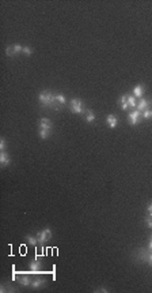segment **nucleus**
<instances>
[{
  "mask_svg": "<svg viewBox=\"0 0 152 293\" xmlns=\"http://www.w3.org/2000/svg\"><path fill=\"white\" fill-rule=\"evenodd\" d=\"M38 100H40V102L45 108H50V109H54V111H58V109L61 108V105L58 104L57 100H56V95L52 94L49 90L41 91L40 95H38Z\"/></svg>",
  "mask_w": 152,
  "mask_h": 293,
  "instance_id": "1",
  "label": "nucleus"
},
{
  "mask_svg": "<svg viewBox=\"0 0 152 293\" xmlns=\"http://www.w3.org/2000/svg\"><path fill=\"white\" fill-rule=\"evenodd\" d=\"M37 239H38V244H45L46 241H49L52 239V230L49 228H45L42 229L41 232H38L37 233Z\"/></svg>",
  "mask_w": 152,
  "mask_h": 293,
  "instance_id": "2",
  "label": "nucleus"
},
{
  "mask_svg": "<svg viewBox=\"0 0 152 293\" xmlns=\"http://www.w3.org/2000/svg\"><path fill=\"white\" fill-rule=\"evenodd\" d=\"M70 109H71V112L78 113V115H80V113L84 112V109H83V102L80 101V100H78V98H72L71 100Z\"/></svg>",
  "mask_w": 152,
  "mask_h": 293,
  "instance_id": "3",
  "label": "nucleus"
},
{
  "mask_svg": "<svg viewBox=\"0 0 152 293\" xmlns=\"http://www.w3.org/2000/svg\"><path fill=\"white\" fill-rule=\"evenodd\" d=\"M141 117H143V112H140V111H137V109H134V111H132V112L129 113V115H128V122L132 124V126H136V124L140 123Z\"/></svg>",
  "mask_w": 152,
  "mask_h": 293,
  "instance_id": "4",
  "label": "nucleus"
},
{
  "mask_svg": "<svg viewBox=\"0 0 152 293\" xmlns=\"http://www.w3.org/2000/svg\"><path fill=\"white\" fill-rule=\"evenodd\" d=\"M41 267H42V262L40 259H34L30 262V270L33 271V273H38V271H41Z\"/></svg>",
  "mask_w": 152,
  "mask_h": 293,
  "instance_id": "5",
  "label": "nucleus"
},
{
  "mask_svg": "<svg viewBox=\"0 0 152 293\" xmlns=\"http://www.w3.org/2000/svg\"><path fill=\"white\" fill-rule=\"evenodd\" d=\"M147 108H150V101L146 100V98H140V101L137 102L136 109H137V111H140V112H144Z\"/></svg>",
  "mask_w": 152,
  "mask_h": 293,
  "instance_id": "6",
  "label": "nucleus"
},
{
  "mask_svg": "<svg viewBox=\"0 0 152 293\" xmlns=\"http://www.w3.org/2000/svg\"><path fill=\"white\" fill-rule=\"evenodd\" d=\"M106 123H108V126L110 127V128H116L117 124H118V119H117L114 115H109L108 117H106Z\"/></svg>",
  "mask_w": 152,
  "mask_h": 293,
  "instance_id": "7",
  "label": "nucleus"
},
{
  "mask_svg": "<svg viewBox=\"0 0 152 293\" xmlns=\"http://www.w3.org/2000/svg\"><path fill=\"white\" fill-rule=\"evenodd\" d=\"M18 282L20 285H23V286H29V285H32V278L29 277V275H26V274H23V275H20V277L18 278Z\"/></svg>",
  "mask_w": 152,
  "mask_h": 293,
  "instance_id": "8",
  "label": "nucleus"
},
{
  "mask_svg": "<svg viewBox=\"0 0 152 293\" xmlns=\"http://www.w3.org/2000/svg\"><path fill=\"white\" fill-rule=\"evenodd\" d=\"M10 156L7 153H4V151H2L0 153V164H2V166H8L10 165Z\"/></svg>",
  "mask_w": 152,
  "mask_h": 293,
  "instance_id": "9",
  "label": "nucleus"
},
{
  "mask_svg": "<svg viewBox=\"0 0 152 293\" xmlns=\"http://www.w3.org/2000/svg\"><path fill=\"white\" fill-rule=\"evenodd\" d=\"M143 93H144V86L137 85L136 87L133 89V95L136 98H143Z\"/></svg>",
  "mask_w": 152,
  "mask_h": 293,
  "instance_id": "10",
  "label": "nucleus"
},
{
  "mask_svg": "<svg viewBox=\"0 0 152 293\" xmlns=\"http://www.w3.org/2000/svg\"><path fill=\"white\" fill-rule=\"evenodd\" d=\"M40 128H50L52 130V120L46 119V117H42L40 120Z\"/></svg>",
  "mask_w": 152,
  "mask_h": 293,
  "instance_id": "11",
  "label": "nucleus"
},
{
  "mask_svg": "<svg viewBox=\"0 0 152 293\" xmlns=\"http://www.w3.org/2000/svg\"><path fill=\"white\" fill-rule=\"evenodd\" d=\"M44 285H46V281L42 280V278H36V280L32 282L33 289H40L41 286H44Z\"/></svg>",
  "mask_w": 152,
  "mask_h": 293,
  "instance_id": "12",
  "label": "nucleus"
},
{
  "mask_svg": "<svg viewBox=\"0 0 152 293\" xmlns=\"http://www.w3.org/2000/svg\"><path fill=\"white\" fill-rule=\"evenodd\" d=\"M50 132H52L50 128H40V136H41V139H48V138L50 136Z\"/></svg>",
  "mask_w": 152,
  "mask_h": 293,
  "instance_id": "13",
  "label": "nucleus"
},
{
  "mask_svg": "<svg viewBox=\"0 0 152 293\" xmlns=\"http://www.w3.org/2000/svg\"><path fill=\"white\" fill-rule=\"evenodd\" d=\"M126 98H128V105H129V108H136L137 106L136 97H134V95H128L126 94Z\"/></svg>",
  "mask_w": 152,
  "mask_h": 293,
  "instance_id": "14",
  "label": "nucleus"
},
{
  "mask_svg": "<svg viewBox=\"0 0 152 293\" xmlns=\"http://www.w3.org/2000/svg\"><path fill=\"white\" fill-rule=\"evenodd\" d=\"M120 104H121V108L124 109V111H126L128 108H129V105H128V98H126V94L122 95V97L120 98Z\"/></svg>",
  "mask_w": 152,
  "mask_h": 293,
  "instance_id": "15",
  "label": "nucleus"
},
{
  "mask_svg": "<svg viewBox=\"0 0 152 293\" xmlns=\"http://www.w3.org/2000/svg\"><path fill=\"white\" fill-rule=\"evenodd\" d=\"M144 224H146L148 228L152 229V213H148V214L144 217Z\"/></svg>",
  "mask_w": 152,
  "mask_h": 293,
  "instance_id": "16",
  "label": "nucleus"
},
{
  "mask_svg": "<svg viewBox=\"0 0 152 293\" xmlns=\"http://www.w3.org/2000/svg\"><path fill=\"white\" fill-rule=\"evenodd\" d=\"M84 113H86V120H87L88 123H92L95 120V115L92 111H86Z\"/></svg>",
  "mask_w": 152,
  "mask_h": 293,
  "instance_id": "17",
  "label": "nucleus"
},
{
  "mask_svg": "<svg viewBox=\"0 0 152 293\" xmlns=\"http://www.w3.org/2000/svg\"><path fill=\"white\" fill-rule=\"evenodd\" d=\"M26 240H27V243H29L30 246H37V244H38L37 236L33 237V236H30V234H27V236H26Z\"/></svg>",
  "mask_w": 152,
  "mask_h": 293,
  "instance_id": "18",
  "label": "nucleus"
},
{
  "mask_svg": "<svg viewBox=\"0 0 152 293\" xmlns=\"http://www.w3.org/2000/svg\"><path fill=\"white\" fill-rule=\"evenodd\" d=\"M15 53H16V52H15V48H14V45H10V47L6 48V55H7V56L11 57V56H14Z\"/></svg>",
  "mask_w": 152,
  "mask_h": 293,
  "instance_id": "19",
  "label": "nucleus"
},
{
  "mask_svg": "<svg viewBox=\"0 0 152 293\" xmlns=\"http://www.w3.org/2000/svg\"><path fill=\"white\" fill-rule=\"evenodd\" d=\"M143 119H147V120H150V119H152V109H150V108H147L146 111L143 112Z\"/></svg>",
  "mask_w": 152,
  "mask_h": 293,
  "instance_id": "20",
  "label": "nucleus"
},
{
  "mask_svg": "<svg viewBox=\"0 0 152 293\" xmlns=\"http://www.w3.org/2000/svg\"><path fill=\"white\" fill-rule=\"evenodd\" d=\"M56 100H57V102H58V104H60L61 106L65 104V97H64L63 94H56Z\"/></svg>",
  "mask_w": 152,
  "mask_h": 293,
  "instance_id": "21",
  "label": "nucleus"
},
{
  "mask_svg": "<svg viewBox=\"0 0 152 293\" xmlns=\"http://www.w3.org/2000/svg\"><path fill=\"white\" fill-rule=\"evenodd\" d=\"M22 53L27 55V56H32V55H33V49L30 47H23V52Z\"/></svg>",
  "mask_w": 152,
  "mask_h": 293,
  "instance_id": "22",
  "label": "nucleus"
},
{
  "mask_svg": "<svg viewBox=\"0 0 152 293\" xmlns=\"http://www.w3.org/2000/svg\"><path fill=\"white\" fill-rule=\"evenodd\" d=\"M0 291L2 292H14V289L11 286H6V285H2L0 286Z\"/></svg>",
  "mask_w": 152,
  "mask_h": 293,
  "instance_id": "23",
  "label": "nucleus"
},
{
  "mask_svg": "<svg viewBox=\"0 0 152 293\" xmlns=\"http://www.w3.org/2000/svg\"><path fill=\"white\" fill-rule=\"evenodd\" d=\"M14 48H15V52H16V53L23 52V47L19 45V44H15V45H14Z\"/></svg>",
  "mask_w": 152,
  "mask_h": 293,
  "instance_id": "24",
  "label": "nucleus"
},
{
  "mask_svg": "<svg viewBox=\"0 0 152 293\" xmlns=\"http://www.w3.org/2000/svg\"><path fill=\"white\" fill-rule=\"evenodd\" d=\"M147 263H150L152 266V251H150V254H148V258H147Z\"/></svg>",
  "mask_w": 152,
  "mask_h": 293,
  "instance_id": "25",
  "label": "nucleus"
},
{
  "mask_svg": "<svg viewBox=\"0 0 152 293\" xmlns=\"http://www.w3.org/2000/svg\"><path fill=\"white\" fill-rule=\"evenodd\" d=\"M4 149H6V140L0 139V150H4Z\"/></svg>",
  "mask_w": 152,
  "mask_h": 293,
  "instance_id": "26",
  "label": "nucleus"
},
{
  "mask_svg": "<svg viewBox=\"0 0 152 293\" xmlns=\"http://www.w3.org/2000/svg\"><path fill=\"white\" fill-rule=\"evenodd\" d=\"M147 210H148V213H152V202L148 205V207H147Z\"/></svg>",
  "mask_w": 152,
  "mask_h": 293,
  "instance_id": "27",
  "label": "nucleus"
},
{
  "mask_svg": "<svg viewBox=\"0 0 152 293\" xmlns=\"http://www.w3.org/2000/svg\"><path fill=\"white\" fill-rule=\"evenodd\" d=\"M95 292H108V291H106L105 288H98V289H96Z\"/></svg>",
  "mask_w": 152,
  "mask_h": 293,
  "instance_id": "28",
  "label": "nucleus"
},
{
  "mask_svg": "<svg viewBox=\"0 0 152 293\" xmlns=\"http://www.w3.org/2000/svg\"><path fill=\"white\" fill-rule=\"evenodd\" d=\"M148 250L152 251V240H150V244H148Z\"/></svg>",
  "mask_w": 152,
  "mask_h": 293,
  "instance_id": "29",
  "label": "nucleus"
},
{
  "mask_svg": "<svg viewBox=\"0 0 152 293\" xmlns=\"http://www.w3.org/2000/svg\"><path fill=\"white\" fill-rule=\"evenodd\" d=\"M151 240H152V233H151Z\"/></svg>",
  "mask_w": 152,
  "mask_h": 293,
  "instance_id": "30",
  "label": "nucleus"
}]
</instances>
